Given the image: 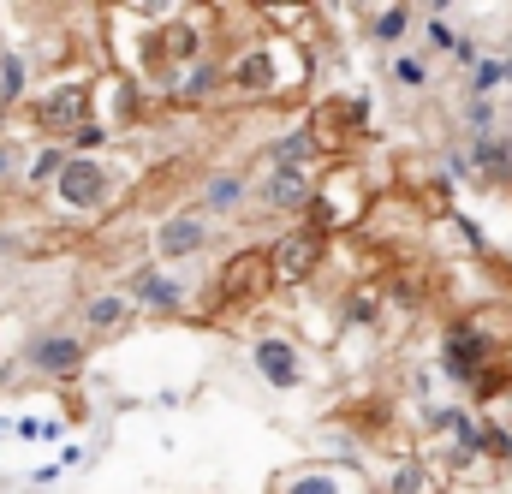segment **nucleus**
<instances>
[{
  "label": "nucleus",
  "instance_id": "1",
  "mask_svg": "<svg viewBox=\"0 0 512 494\" xmlns=\"http://www.w3.org/2000/svg\"><path fill=\"white\" fill-rule=\"evenodd\" d=\"M227 66V90L239 96V102H274V96H286L292 84H304L310 78V54L298 48V42H286V36H262V42H245L233 60H221Z\"/></svg>",
  "mask_w": 512,
  "mask_h": 494
},
{
  "label": "nucleus",
  "instance_id": "2",
  "mask_svg": "<svg viewBox=\"0 0 512 494\" xmlns=\"http://www.w3.org/2000/svg\"><path fill=\"white\" fill-rule=\"evenodd\" d=\"M501 340H512L507 316H459V322H447L441 328V375L459 381V387H477L495 370Z\"/></svg>",
  "mask_w": 512,
  "mask_h": 494
},
{
  "label": "nucleus",
  "instance_id": "3",
  "mask_svg": "<svg viewBox=\"0 0 512 494\" xmlns=\"http://www.w3.org/2000/svg\"><path fill=\"white\" fill-rule=\"evenodd\" d=\"M18 364H24V375H36V381H78L84 364H90V340L84 334H66V328H42V334L24 340Z\"/></svg>",
  "mask_w": 512,
  "mask_h": 494
},
{
  "label": "nucleus",
  "instance_id": "4",
  "mask_svg": "<svg viewBox=\"0 0 512 494\" xmlns=\"http://www.w3.org/2000/svg\"><path fill=\"white\" fill-rule=\"evenodd\" d=\"M54 203L66 209V215H96L102 203H108V191H114V179H108V161H96V155H66V167L54 173Z\"/></svg>",
  "mask_w": 512,
  "mask_h": 494
},
{
  "label": "nucleus",
  "instance_id": "5",
  "mask_svg": "<svg viewBox=\"0 0 512 494\" xmlns=\"http://www.w3.org/2000/svg\"><path fill=\"white\" fill-rule=\"evenodd\" d=\"M42 137H72L78 125L90 120V78H60V84H48L42 96H30V108H24Z\"/></svg>",
  "mask_w": 512,
  "mask_h": 494
},
{
  "label": "nucleus",
  "instance_id": "6",
  "mask_svg": "<svg viewBox=\"0 0 512 494\" xmlns=\"http://www.w3.org/2000/svg\"><path fill=\"white\" fill-rule=\"evenodd\" d=\"M215 239V221L197 215V209H179V215H161L155 233H149V256L155 262H185V256H203Z\"/></svg>",
  "mask_w": 512,
  "mask_h": 494
},
{
  "label": "nucleus",
  "instance_id": "7",
  "mask_svg": "<svg viewBox=\"0 0 512 494\" xmlns=\"http://www.w3.org/2000/svg\"><path fill=\"white\" fill-rule=\"evenodd\" d=\"M322 262H328V239L310 233V227H292L280 245L268 250V274H274V286H298V280H310Z\"/></svg>",
  "mask_w": 512,
  "mask_h": 494
},
{
  "label": "nucleus",
  "instance_id": "8",
  "mask_svg": "<svg viewBox=\"0 0 512 494\" xmlns=\"http://www.w3.org/2000/svg\"><path fill=\"white\" fill-rule=\"evenodd\" d=\"M274 286V274H268V250H239L227 268H221V304L227 310H239V304H256L262 292Z\"/></svg>",
  "mask_w": 512,
  "mask_h": 494
},
{
  "label": "nucleus",
  "instance_id": "9",
  "mask_svg": "<svg viewBox=\"0 0 512 494\" xmlns=\"http://www.w3.org/2000/svg\"><path fill=\"white\" fill-rule=\"evenodd\" d=\"M256 197H262L268 209H280V215L310 209V197H316V167H268L262 185H256Z\"/></svg>",
  "mask_w": 512,
  "mask_h": 494
},
{
  "label": "nucleus",
  "instance_id": "10",
  "mask_svg": "<svg viewBox=\"0 0 512 494\" xmlns=\"http://www.w3.org/2000/svg\"><path fill=\"white\" fill-rule=\"evenodd\" d=\"M251 358H256V375H262L268 387H280V393L304 387V358H298V346H292L286 334H262Z\"/></svg>",
  "mask_w": 512,
  "mask_h": 494
},
{
  "label": "nucleus",
  "instance_id": "11",
  "mask_svg": "<svg viewBox=\"0 0 512 494\" xmlns=\"http://www.w3.org/2000/svg\"><path fill=\"white\" fill-rule=\"evenodd\" d=\"M131 322H137V310H131V298L120 292V286L84 298V334H90V340H120Z\"/></svg>",
  "mask_w": 512,
  "mask_h": 494
},
{
  "label": "nucleus",
  "instance_id": "12",
  "mask_svg": "<svg viewBox=\"0 0 512 494\" xmlns=\"http://www.w3.org/2000/svg\"><path fill=\"white\" fill-rule=\"evenodd\" d=\"M120 292L131 298V310H155V316H179V310H185V292H179V280H167L161 268H137Z\"/></svg>",
  "mask_w": 512,
  "mask_h": 494
},
{
  "label": "nucleus",
  "instance_id": "13",
  "mask_svg": "<svg viewBox=\"0 0 512 494\" xmlns=\"http://www.w3.org/2000/svg\"><path fill=\"white\" fill-rule=\"evenodd\" d=\"M471 167H477V179H483L489 191L512 197V131H495V137L471 143Z\"/></svg>",
  "mask_w": 512,
  "mask_h": 494
},
{
  "label": "nucleus",
  "instance_id": "14",
  "mask_svg": "<svg viewBox=\"0 0 512 494\" xmlns=\"http://www.w3.org/2000/svg\"><path fill=\"white\" fill-rule=\"evenodd\" d=\"M227 90V66L221 60H191V66H179V84H173V102L179 108H203L209 96H221Z\"/></svg>",
  "mask_w": 512,
  "mask_h": 494
},
{
  "label": "nucleus",
  "instance_id": "15",
  "mask_svg": "<svg viewBox=\"0 0 512 494\" xmlns=\"http://www.w3.org/2000/svg\"><path fill=\"white\" fill-rule=\"evenodd\" d=\"M316 155H322L316 125H292L286 137H274V143H268V167H316Z\"/></svg>",
  "mask_w": 512,
  "mask_h": 494
},
{
  "label": "nucleus",
  "instance_id": "16",
  "mask_svg": "<svg viewBox=\"0 0 512 494\" xmlns=\"http://www.w3.org/2000/svg\"><path fill=\"white\" fill-rule=\"evenodd\" d=\"M382 489L387 494H441V477L429 471V459H423V453H405V459L387 471Z\"/></svg>",
  "mask_w": 512,
  "mask_h": 494
},
{
  "label": "nucleus",
  "instance_id": "17",
  "mask_svg": "<svg viewBox=\"0 0 512 494\" xmlns=\"http://www.w3.org/2000/svg\"><path fill=\"white\" fill-rule=\"evenodd\" d=\"M245 197H251V185H245L239 173H209V179H203V209H197V215H233Z\"/></svg>",
  "mask_w": 512,
  "mask_h": 494
},
{
  "label": "nucleus",
  "instance_id": "18",
  "mask_svg": "<svg viewBox=\"0 0 512 494\" xmlns=\"http://www.w3.org/2000/svg\"><path fill=\"white\" fill-rule=\"evenodd\" d=\"M501 90H512V54H483L471 72V102H495Z\"/></svg>",
  "mask_w": 512,
  "mask_h": 494
},
{
  "label": "nucleus",
  "instance_id": "19",
  "mask_svg": "<svg viewBox=\"0 0 512 494\" xmlns=\"http://www.w3.org/2000/svg\"><path fill=\"white\" fill-rule=\"evenodd\" d=\"M417 24V6H382L376 18H370V42H382V48H393V42H405V30Z\"/></svg>",
  "mask_w": 512,
  "mask_h": 494
},
{
  "label": "nucleus",
  "instance_id": "20",
  "mask_svg": "<svg viewBox=\"0 0 512 494\" xmlns=\"http://www.w3.org/2000/svg\"><path fill=\"white\" fill-rule=\"evenodd\" d=\"M24 90H30V60L24 54H0V114H12Z\"/></svg>",
  "mask_w": 512,
  "mask_h": 494
},
{
  "label": "nucleus",
  "instance_id": "21",
  "mask_svg": "<svg viewBox=\"0 0 512 494\" xmlns=\"http://www.w3.org/2000/svg\"><path fill=\"white\" fill-rule=\"evenodd\" d=\"M280 494H346V483H340V471H292Z\"/></svg>",
  "mask_w": 512,
  "mask_h": 494
},
{
  "label": "nucleus",
  "instance_id": "22",
  "mask_svg": "<svg viewBox=\"0 0 512 494\" xmlns=\"http://www.w3.org/2000/svg\"><path fill=\"white\" fill-rule=\"evenodd\" d=\"M387 78H393L399 90H423V84H429V60H423V54H393Z\"/></svg>",
  "mask_w": 512,
  "mask_h": 494
},
{
  "label": "nucleus",
  "instance_id": "23",
  "mask_svg": "<svg viewBox=\"0 0 512 494\" xmlns=\"http://www.w3.org/2000/svg\"><path fill=\"white\" fill-rule=\"evenodd\" d=\"M60 167H66V143H48V149H42V155L30 161L24 185H30V191H42V185H54V173H60Z\"/></svg>",
  "mask_w": 512,
  "mask_h": 494
},
{
  "label": "nucleus",
  "instance_id": "24",
  "mask_svg": "<svg viewBox=\"0 0 512 494\" xmlns=\"http://www.w3.org/2000/svg\"><path fill=\"white\" fill-rule=\"evenodd\" d=\"M108 137H114V131H108V125L90 114V120H84L78 131H72V137H66V155H90V149H102Z\"/></svg>",
  "mask_w": 512,
  "mask_h": 494
},
{
  "label": "nucleus",
  "instance_id": "25",
  "mask_svg": "<svg viewBox=\"0 0 512 494\" xmlns=\"http://www.w3.org/2000/svg\"><path fill=\"white\" fill-rule=\"evenodd\" d=\"M501 108H495V102H471V114H465V125H471V143H483V137H495V131H501Z\"/></svg>",
  "mask_w": 512,
  "mask_h": 494
},
{
  "label": "nucleus",
  "instance_id": "26",
  "mask_svg": "<svg viewBox=\"0 0 512 494\" xmlns=\"http://www.w3.org/2000/svg\"><path fill=\"white\" fill-rule=\"evenodd\" d=\"M423 36H429V48H435V54H453V42H459V30L447 24V12H429V24H423Z\"/></svg>",
  "mask_w": 512,
  "mask_h": 494
},
{
  "label": "nucleus",
  "instance_id": "27",
  "mask_svg": "<svg viewBox=\"0 0 512 494\" xmlns=\"http://www.w3.org/2000/svg\"><path fill=\"white\" fill-rule=\"evenodd\" d=\"M376 304H382V298H376V286H364V292H352V298H346V322H358V328H370V322H376Z\"/></svg>",
  "mask_w": 512,
  "mask_h": 494
},
{
  "label": "nucleus",
  "instance_id": "28",
  "mask_svg": "<svg viewBox=\"0 0 512 494\" xmlns=\"http://www.w3.org/2000/svg\"><path fill=\"white\" fill-rule=\"evenodd\" d=\"M18 256H24V233H18V227H0V268L18 262Z\"/></svg>",
  "mask_w": 512,
  "mask_h": 494
},
{
  "label": "nucleus",
  "instance_id": "29",
  "mask_svg": "<svg viewBox=\"0 0 512 494\" xmlns=\"http://www.w3.org/2000/svg\"><path fill=\"white\" fill-rule=\"evenodd\" d=\"M18 161H24V155H18V143H6V137H0V185H12V179H18Z\"/></svg>",
  "mask_w": 512,
  "mask_h": 494
},
{
  "label": "nucleus",
  "instance_id": "30",
  "mask_svg": "<svg viewBox=\"0 0 512 494\" xmlns=\"http://www.w3.org/2000/svg\"><path fill=\"white\" fill-rule=\"evenodd\" d=\"M453 60H459V66H477V36H459V42H453Z\"/></svg>",
  "mask_w": 512,
  "mask_h": 494
}]
</instances>
